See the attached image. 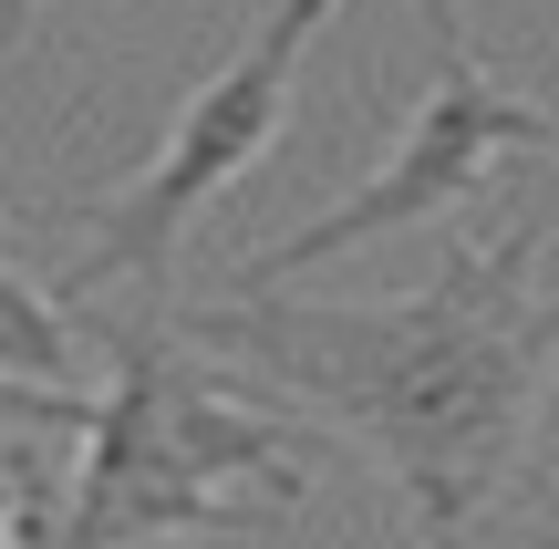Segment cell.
Instances as JSON below:
<instances>
[{"mask_svg": "<svg viewBox=\"0 0 559 549\" xmlns=\"http://www.w3.org/2000/svg\"><path fill=\"white\" fill-rule=\"evenodd\" d=\"M539 415H549V426H559V373H549V405H539Z\"/></svg>", "mask_w": 559, "mask_h": 549, "instance_id": "10", "label": "cell"}, {"mask_svg": "<svg viewBox=\"0 0 559 549\" xmlns=\"http://www.w3.org/2000/svg\"><path fill=\"white\" fill-rule=\"evenodd\" d=\"M0 467H11V549H83V539L52 529V456H41V446H11Z\"/></svg>", "mask_w": 559, "mask_h": 549, "instance_id": "6", "label": "cell"}, {"mask_svg": "<svg viewBox=\"0 0 559 549\" xmlns=\"http://www.w3.org/2000/svg\"><path fill=\"white\" fill-rule=\"evenodd\" d=\"M549 166H559V156H549Z\"/></svg>", "mask_w": 559, "mask_h": 549, "instance_id": "11", "label": "cell"}, {"mask_svg": "<svg viewBox=\"0 0 559 549\" xmlns=\"http://www.w3.org/2000/svg\"><path fill=\"white\" fill-rule=\"evenodd\" d=\"M508 156H559V124L528 94H508L498 73H477V52L436 62V94L404 115L394 156H383L342 207H321V218H300L290 239L249 249V260L228 270V290H280V281H300V270L342 260V249H373V239H394V228L456 218Z\"/></svg>", "mask_w": 559, "mask_h": 549, "instance_id": "4", "label": "cell"}, {"mask_svg": "<svg viewBox=\"0 0 559 549\" xmlns=\"http://www.w3.org/2000/svg\"><path fill=\"white\" fill-rule=\"evenodd\" d=\"M549 218L519 207L508 239H445L436 281L394 301H290V290H228L177 311V343H207L270 384L280 405L353 435L415 529L466 549L508 477L528 467L549 373H559V301L539 290Z\"/></svg>", "mask_w": 559, "mask_h": 549, "instance_id": "1", "label": "cell"}, {"mask_svg": "<svg viewBox=\"0 0 559 549\" xmlns=\"http://www.w3.org/2000/svg\"><path fill=\"white\" fill-rule=\"evenodd\" d=\"M21 11H32V0H0V41H11V32H21Z\"/></svg>", "mask_w": 559, "mask_h": 549, "instance_id": "9", "label": "cell"}, {"mask_svg": "<svg viewBox=\"0 0 559 549\" xmlns=\"http://www.w3.org/2000/svg\"><path fill=\"white\" fill-rule=\"evenodd\" d=\"M115 353L104 394L0 384L21 426L73 435V467H52V529L83 549H187V539H260L311 498L321 435L290 426L270 394H239V373H207L177 343V322H94Z\"/></svg>", "mask_w": 559, "mask_h": 549, "instance_id": "2", "label": "cell"}, {"mask_svg": "<svg viewBox=\"0 0 559 549\" xmlns=\"http://www.w3.org/2000/svg\"><path fill=\"white\" fill-rule=\"evenodd\" d=\"M0 549H11V467H0Z\"/></svg>", "mask_w": 559, "mask_h": 549, "instance_id": "8", "label": "cell"}, {"mask_svg": "<svg viewBox=\"0 0 559 549\" xmlns=\"http://www.w3.org/2000/svg\"><path fill=\"white\" fill-rule=\"evenodd\" d=\"M321 21H332V0H280L260 32L239 41V52L218 62V73L198 83V94L177 104V124H166V145L135 166V177L115 187V198H94L83 218H94V239L62 260L52 301L83 311L94 290L115 281H145L166 290V270H177V239L207 218V207L228 198V187L249 177V166L280 145V124H290V94H300V52L321 41Z\"/></svg>", "mask_w": 559, "mask_h": 549, "instance_id": "3", "label": "cell"}, {"mask_svg": "<svg viewBox=\"0 0 559 549\" xmlns=\"http://www.w3.org/2000/svg\"><path fill=\"white\" fill-rule=\"evenodd\" d=\"M415 21H425V41H436V62L477 52V41H466V0H415Z\"/></svg>", "mask_w": 559, "mask_h": 549, "instance_id": "7", "label": "cell"}, {"mask_svg": "<svg viewBox=\"0 0 559 549\" xmlns=\"http://www.w3.org/2000/svg\"><path fill=\"white\" fill-rule=\"evenodd\" d=\"M73 311L52 301L41 281H21L0 260V384H41V394H73Z\"/></svg>", "mask_w": 559, "mask_h": 549, "instance_id": "5", "label": "cell"}]
</instances>
